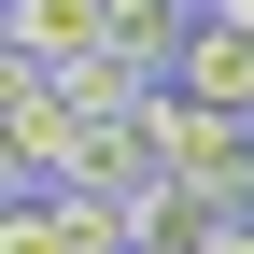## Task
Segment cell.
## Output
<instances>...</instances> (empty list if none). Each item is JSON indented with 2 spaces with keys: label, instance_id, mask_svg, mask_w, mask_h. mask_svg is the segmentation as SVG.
Masks as SVG:
<instances>
[{
  "label": "cell",
  "instance_id": "obj_1",
  "mask_svg": "<svg viewBox=\"0 0 254 254\" xmlns=\"http://www.w3.org/2000/svg\"><path fill=\"white\" fill-rule=\"evenodd\" d=\"M141 155H155V170L212 212V226H240V212H254V127H240V113H212V99H184V85H155Z\"/></svg>",
  "mask_w": 254,
  "mask_h": 254
},
{
  "label": "cell",
  "instance_id": "obj_2",
  "mask_svg": "<svg viewBox=\"0 0 254 254\" xmlns=\"http://www.w3.org/2000/svg\"><path fill=\"white\" fill-rule=\"evenodd\" d=\"M0 28H14V71H85L113 43V0H0Z\"/></svg>",
  "mask_w": 254,
  "mask_h": 254
},
{
  "label": "cell",
  "instance_id": "obj_3",
  "mask_svg": "<svg viewBox=\"0 0 254 254\" xmlns=\"http://www.w3.org/2000/svg\"><path fill=\"white\" fill-rule=\"evenodd\" d=\"M184 99H212V113H240V127H254V28L198 14V57H184Z\"/></svg>",
  "mask_w": 254,
  "mask_h": 254
},
{
  "label": "cell",
  "instance_id": "obj_4",
  "mask_svg": "<svg viewBox=\"0 0 254 254\" xmlns=\"http://www.w3.org/2000/svg\"><path fill=\"white\" fill-rule=\"evenodd\" d=\"M0 254H85L71 198H14V212H0Z\"/></svg>",
  "mask_w": 254,
  "mask_h": 254
},
{
  "label": "cell",
  "instance_id": "obj_5",
  "mask_svg": "<svg viewBox=\"0 0 254 254\" xmlns=\"http://www.w3.org/2000/svg\"><path fill=\"white\" fill-rule=\"evenodd\" d=\"M212 254H254V212H240V226H212Z\"/></svg>",
  "mask_w": 254,
  "mask_h": 254
},
{
  "label": "cell",
  "instance_id": "obj_6",
  "mask_svg": "<svg viewBox=\"0 0 254 254\" xmlns=\"http://www.w3.org/2000/svg\"><path fill=\"white\" fill-rule=\"evenodd\" d=\"M198 14H226V0H198Z\"/></svg>",
  "mask_w": 254,
  "mask_h": 254
}]
</instances>
